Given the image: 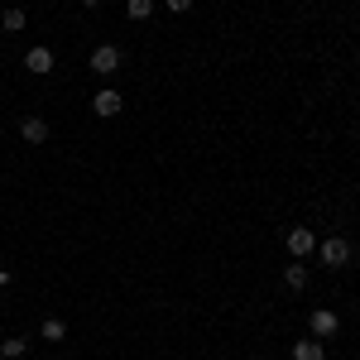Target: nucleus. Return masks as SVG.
I'll return each mask as SVG.
<instances>
[{
    "label": "nucleus",
    "mask_w": 360,
    "mask_h": 360,
    "mask_svg": "<svg viewBox=\"0 0 360 360\" xmlns=\"http://www.w3.org/2000/svg\"><path fill=\"white\" fill-rule=\"evenodd\" d=\"M317 255H322V264H327V269H341V264H351V245H346L341 236L322 240V245H317Z\"/></svg>",
    "instance_id": "f257e3e1"
},
{
    "label": "nucleus",
    "mask_w": 360,
    "mask_h": 360,
    "mask_svg": "<svg viewBox=\"0 0 360 360\" xmlns=\"http://www.w3.org/2000/svg\"><path fill=\"white\" fill-rule=\"evenodd\" d=\"M115 68H120V49H115V44H101V49L91 53V72H101V77H111Z\"/></svg>",
    "instance_id": "f03ea898"
},
{
    "label": "nucleus",
    "mask_w": 360,
    "mask_h": 360,
    "mask_svg": "<svg viewBox=\"0 0 360 360\" xmlns=\"http://www.w3.org/2000/svg\"><path fill=\"white\" fill-rule=\"evenodd\" d=\"M312 250H317V236H312L307 226H293V231H288V255L303 259V255H312Z\"/></svg>",
    "instance_id": "7ed1b4c3"
},
{
    "label": "nucleus",
    "mask_w": 360,
    "mask_h": 360,
    "mask_svg": "<svg viewBox=\"0 0 360 360\" xmlns=\"http://www.w3.org/2000/svg\"><path fill=\"white\" fill-rule=\"evenodd\" d=\"M25 68H29V72H39V77H49V72H53V49H44V44H39V49H29Z\"/></svg>",
    "instance_id": "20e7f679"
},
{
    "label": "nucleus",
    "mask_w": 360,
    "mask_h": 360,
    "mask_svg": "<svg viewBox=\"0 0 360 360\" xmlns=\"http://www.w3.org/2000/svg\"><path fill=\"white\" fill-rule=\"evenodd\" d=\"M307 327H312V336H336V327H341V322H336V312H327V307H317Z\"/></svg>",
    "instance_id": "39448f33"
},
{
    "label": "nucleus",
    "mask_w": 360,
    "mask_h": 360,
    "mask_svg": "<svg viewBox=\"0 0 360 360\" xmlns=\"http://www.w3.org/2000/svg\"><path fill=\"white\" fill-rule=\"evenodd\" d=\"M91 111L101 115V120H111V115H120V96H115V91H96V101H91Z\"/></svg>",
    "instance_id": "423d86ee"
},
{
    "label": "nucleus",
    "mask_w": 360,
    "mask_h": 360,
    "mask_svg": "<svg viewBox=\"0 0 360 360\" xmlns=\"http://www.w3.org/2000/svg\"><path fill=\"white\" fill-rule=\"evenodd\" d=\"M20 135H25L29 144H44V139H49V125H44V120H39V115H29L25 125H20Z\"/></svg>",
    "instance_id": "0eeeda50"
},
{
    "label": "nucleus",
    "mask_w": 360,
    "mask_h": 360,
    "mask_svg": "<svg viewBox=\"0 0 360 360\" xmlns=\"http://www.w3.org/2000/svg\"><path fill=\"white\" fill-rule=\"evenodd\" d=\"M283 283H288L293 293H303L307 288V264H288V269H283Z\"/></svg>",
    "instance_id": "6e6552de"
},
{
    "label": "nucleus",
    "mask_w": 360,
    "mask_h": 360,
    "mask_svg": "<svg viewBox=\"0 0 360 360\" xmlns=\"http://www.w3.org/2000/svg\"><path fill=\"white\" fill-rule=\"evenodd\" d=\"M293 360H327V351H322V341H298Z\"/></svg>",
    "instance_id": "1a4fd4ad"
},
{
    "label": "nucleus",
    "mask_w": 360,
    "mask_h": 360,
    "mask_svg": "<svg viewBox=\"0 0 360 360\" xmlns=\"http://www.w3.org/2000/svg\"><path fill=\"white\" fill-rule=\"evenodd\" d=\"M25 351H29L25 336H5V341H0V356H5V360H20Z\"/></svg>",
    "instance_id": "9d476101"
},
{
    "label": "nucleus",
    "mask_w": 360,
    "mask_h": 360,
    "mask_svg": "<svg viewBox=\"0 0 360 360\" xmlns=\"http://www.w3.org/2000/svg\"><path fill=\"white\" fill-rule=\"evenodd\" d=\"M39 336H44V341H63V336H68V327H63V317H49V322H44V327H39Z\"/></svg>",
    "instance_id": "9b49d317"
},
{
    "label": "nucleus",
    "mask_w": 360,
    "mask_h": 360,
    "mask_svg": "<svg viewBox=\"0 0 360 360\" xmlns=\"http://www.w3.org/2000/svg\"><path fill=\"white\" fill-rule=\"evenodd\" d=\"M0 25H5V34H20V29H25V10H5Z\"/></svg>",
    "instance_id": "f8f14e48"
},
{
    "label": "nucleus",
    "mask_w": 360,
    "mask_h": 360,
    "mask_svg": "<svg viewBox=\"0 0 360 360\" xmlns=\"http://www.w3.org/2000/svg\"><path fill=\"white\" fill-rule=\"evenodd\" d=\"M125 10H130V20H149L154 15V0H130Z\"/></svg>",
    "instance_id": "ddd939ff"
},
{
    "label": "nucleus",
    "mask_w": 360,
    "mask_h": 360,
    "mask_svg": "<svg viewBox=\"0 0 360 360\" xmlns=\"http://www.w3.org/2000/svg\"><path fill=\"white\" fill-rule=\"evenodd\" d=\"M168 10H173V15H183V10H193V0H168Z\"/></svg>",
    "instance_id": "4468645a"
},
{
    "label": "nucleus",
    "mask_w": 360,
    "mask_h": 360,
    "mask_svg": "<svg viewBox=\"0 0 360 360\" xmlns=\"http://www.w3.org/2000/svg\"><path fill=\"white\" fill-rule=\"evenodd\" d=\"M5 283H10V274H5V269H0V288H5Z\"/></svg>",
    "instance_id": "2eb2a0df"
},
{
    "label": "nucleus",
    "mask_w": 360,
    "mask_h": 360,
    "mask_svg": "<svg viewBox=\"0 0 360 360\" xmlns=\"http://www.w3.org/2000/svg\"><path fill=\"white\" fill-rule=\"evenodd\" d=\"M82 5H101V0H82Z\"/></svg>",
    "instance_id": "dca6fc26"
}]
</instances>
